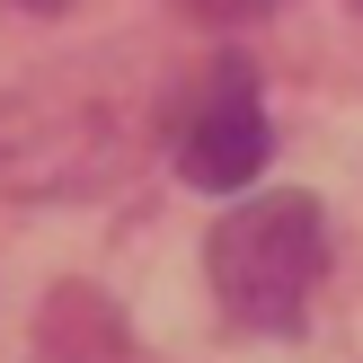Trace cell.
Listing matches in <instances>:
<instances>
[{
  "mask_svg": "<svg viewBox=\"0 0 363 363\" xmlns=\"http://www.w3.org/2000/svg\"><path fill=\"white\" fill-rule=\"evenodd\" d=\"M169 9H186V18H204V27H248V18H266V9H284V0H169Z\"/></svg>",
  "mask_w": 363,
  "mask_h": 363,
  "instance_id": "3",
  "label": "cell"
},
{
  "mask_svg": "<svg viewBox=\"0 0 363 363\" xmlns=\"http://www.w3.org/2000/svg\"><path fill=\"white\" fill-rule=\"evenodd\" d=\"M9 9H27V18H53V9H62V0H9Z\"/></svg>",
  "mask_w": 363,
  "mask_h": 363,
  "instance_id": "4",
  "label": "cell"
},
{
  "mask_svg": "<svg viewBox=\"0 0 363 363\" xmlns=\"http://www.w3.org/2000/svg\"><path fill=\"white\" fill-rule=\"evenodd\" d=\"M213 293H222L230 328L248 337H293L301 311H311L319 275H328V222H319L311 195L293 186H266V195H240L213 230Z\"/></svg>",
  "mask_w": 363,
  "mask_h": 363,
  "instance_id": "1",
  "label": "cell"
},
{
  "mask_svg": "<svg viewBox=\"0 0 363 363\" xmlns=\"http://www.w3.org/2000/svg\"><path fill=\"white\" fill-rule=\"evenodd\" d=\"M354 9H363V0H354Z\"/></svg>",
  "mask_w": 363,
  "mask_h": 363,
  "instance_id": "5",
  "label": "cell"
},
{
  "mask_svg": "<svg viewBox=\"0 0 363 363\" xmlns=\"http://www.w3.org/2000/svg\"><path fill=\"white\" fill-rule=\"evenodd\" d=\"M177 177L204 195H240L257 186L266 151H275V124H266V98H257V71L248 62H213L204 89L177 106Z\"/></svg>",
  "mask_w": 363,
  "mask_h": 363,
  "instance_id": "2",
  "label": "cell"
}]
</instances>
